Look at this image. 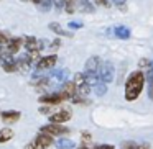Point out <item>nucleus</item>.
Instances as JSON below:
<instances>
[{"label":"nucleus","instance_id":"obj_1","mask_svg":"<svg viewBox=\"0 0 153 149\" xmlns=\"http://www.w3.org/2000/svg\"><path fill=\"white\" fill-rule=\"evenodd\" d=\"M145 79L146 77L142 70H135V72H132L127 77V82H125V100L127 102H135L140 97L143 85H145Z\"/></svg>","mask_w":153,"mask_h":149},{"label":"nucleus","instance_id":"obj_2","mask_svg":"<svg viewBox=\"0 0 153 149\" xmlns=\"http://www.w3.org/2000/svg\"><path fill=\"white\" fill-rule=\"evenodd\" d=\"M51 144H53V138H51V136L45 134V133H38L33 141L28 142L23 149H46V148H50Z\"/></svg>","mask_w":153,"mask_h":149},{"label":"nucleus","instance_id":"obj_3","mask_svg":"<svg viewBox=\"0 0 153 149\" xmlns=\"http://www.w3.org/2000/svg\"><path fill=\"white\" fill-rule=\"evenodd\" d=\"M97 76H99V80L107 84H110L114 80V76H115V67H114L112 62H102L99 66V70H97Z\"/></svg>","mask_w":153,"mask_h":149},{"label":"nucleus","instance_id":"obj_4","mask_svg":"<svg viewBox=\"0 0 153 149\" xmlns=\"http://www.w3.org/2000/svg\"><path fill=\"white\" fill-rule=\"evenodd\" d=\"M46 79H48V85L50 87H59L69 79V70L68 69L54 70V72H51L50 76H46Z\"/></svg>","mask_w":153,"mask_h":149},{"label":"nucleus","instance_id":"obj_5","mask_svg":"<svg viewBox=\"0 0 153 149\" xmlns=\"http://www.w3.org/2000/svg\"><path fill=\"white\" fill-rule=\"evenodd\" d=\"M40 133H45V134L51 136V138H58V136H64L69 133V129L64 128V126H59L56 123H50V125H45L40 128Z\"/></svg>","mask_w":153,"mask_h":149},{"label":"nucleus","instance_id":"obj_6","mask_svg":"<svg viewBox=\"0 0 153 149\" xmlns=\"http://www.w3.org/2000/svg\"><path fill=\"white\" fill-rule=\"evenodd\" d=\"M56 61H58V56L56 54H50V56H43L40 57L36 64V69L38 70H48V69H53L56 66Z\"/></svg>","mask_w":153,"mask_h":149},{"label":"nucleus","instance_id":"obj_7","mask_svg":"<svg viewBox=\"0 0 153 149\" xmlns=\"http://www.w3.org/2000/svg\"><path fill=\"white\" fill-rule=\"evenodd\" d=\"M59 95L63 97V100H71L76 95V84L73 80H66L59 89Z\"/></svg>","mask_w":153,"mask_h":149},{"label":"nucleus","instance_id":"obj_8","mask_svg":"<svg viewBox=\"0 0 153 149\" xmlns=\"http://www.w3.org/2000/svg\"><path fill=\"white\" fill-rule=\"evenodd\" d=\"M63 97L59 95V92H53V93H45V95L40 97V103L43 105H59L63 103Z\"/></svg>","mask_w":153,"mask_h":149},{"label":"nucleus","instance_id":"obj_9","mask_svg":"<svg viewBox=\"0 0 153 149\" xmlns=\"http://www.w3.org/2000/svg\"><path fill=\"white\" fill-rule=\"evenodd\" d=\"M71 112L69 110H59L56 113H51L50 115V123H56V125H61V123H66L71 120Z\"/></svg>","mask_w":153,"mask_h":149},{"label":"nucleus","instance_id":"obj_10","mask_svg":"<svg viewBox=\"0 0 153 149\" xmlns=\"http://www.w3.org/2000/svg\"><path fill=\"white\" fill-rule=\"evenodd\" d=\"M4 46L7 48L12 54H15L23 48V38H8L7 44H4Z\"/></svg>","mask_w":153,"mask_h":149},{"label":"nucleus","instance_id":"obj_11","mask_svg":"<svg viewBox=\"0 0 153 149\" xmlns=\"http://www.w3.org/2000/svg\"><path fill=\"white\" fill-rule=\"evenodd\" d=\"M15 66H17V70H18V72L27 74V72H30L31 64H30V61H28V56H27V54H22V56L18 57L17 61H15Z\"/></svg>","mask_w":153,"mask_h":149},{"label":"nucleus","instance_id":"obj_12","mask_svg":"<svg viewBox=\"0 0 153 149\" xmlns=\"http://www.w3.org/2000/svg\"><path fill=\"white\" fill-rule=\"evenodd\" d=\"M2 120H4L5 123H8V125H12V123H17L18 120H20L22 113L20 112H15V110H8V112H2Z\"/></svg>","mask_w":153,"mask_h":149},{"label":"nucleus","instance_id":"obj_13","mask_svg":"<svg viewBox=\"0 0 153 149\" xmlns=\"http://www.w3.org/2000/svg\"><path fill=\"white\" fill-rule=\"evenodd\" d=\"M99 66H100V59L97 56H92V57H89V59H87L86 67H84V72H94V74H97Z\"/></svg>","mask_w":153,"mask_h":149},{"label":"nucleus","instance_id":"obj_14","mask_svg":"<svg viewBox=\"0 0 153 149\" xmlns=\"http://www.w3.org/2000/svg\"><path fill=\"white\" fill-rule=\"evenodd\" d=\"M23 48L27 51H35V49H38V38H35V36H27V38H23ZM40 51V49H38Z\"/></svg>","mask_w":153,"mask_h":149},{"label":"nucleus","instance_id":"obj_15","mask_svg":"<svg viewBox=\"0 0 153 149\" xmlns=\"http://www.w3.org/2000/svg\"><path fill=\"white\" fill-rule=\"evenodd\" d=\"M114 34H115L119 40H128L132 33H130V30L127 26H115L114 28Z\"/></svg>","mask_w":153,"mask_h":149},{"label":"nucleus","instance_id":"obj_16","mask_svg":"<svg viewBox=\"0 0 153 149\" xmlns=\"http://www.w3.org/2000/svg\"><path fill=\"white\" fill-rule=\"evenodd\" d=\"M74 146H76V142H74L73 139H69V138H59L56 141V148L58 149H73Z\"/></svg>","mask_w":153,"mask_h":149},{"label":"nucleus","instance_id":"obj_17","mask_svg":"<svg viewBox=\"0 0 153 149\" xmlns=\"http://www.w3.org/2000/svg\"><path fill=\"white\" fill-rule=\"evenodd\" d=\"M91 93V87L87 85L86 82H81L76 85V95L77 97H82V98H86L87 95Z\"/></svg>","mask_w":153,"mask_h":149},{"label":"nucleus","instance_id":"obj_18","mask_svg":"<svg viewBox=\"0 0 153 149\" xmlns=\"http://www.w3.org/2000/svg\"><path fill=\"white\" fill-rule=\"evenodd\" d=\"M50 30L54 31L56 34H59V36H73V33H71V31H66L59 23H50Z\"/></svg>","mask_w":153,"mask_h":149},{"label":"nucleus","instance_id":"obj_19","mask_svg":"<svg viewBox=\"0 0 153 149\" xmlns=\"http://www.w3.org/2000/svg\"><path fill=\"white\" fill-rule=\"evenodd\" d=\"M12 138H13V129H10V128H2L0 129V144L8 142Z\"/></svg>","mask_w":153,"mask_h":149},{"label":"nucleus","instance_id":"obj_20","mask_svg":"<svg viewBox=\"0 0 153 149\" xmlns=\"http://www.w3.org/2000/svg\"><path fill=\"white\" fill-rule=\"evenodd\" d=\"M77 5L81 7V12H84V13H92L94 12V5L91 4L89 0H79Z\"/></svg>","mask_w":153,"mask_h":149},{"label":"nucleus","instance_id":"obj_21","mask_svg":"<svg viewBox=\"0 0 153 149\" xmlns=\"http://www.w3.org/2000/svg\"><path fill=\"white\" fill-rule=\"evenodd\" d=\"M77 2L79 0H64V10L68 12V13H74L77 8Z\"/></svg>","mask_w":153,"mask_h":149},{"label":"nucleus","instance_id":"obj_22","mask_svg":"<svg viewBox=\"0 0 153 149\" xmlns=\"http://www.w3.org/2000/svg\"><path fill=\"white\" fill-rule=\"evenodd\" d=\"M92 89H94V92H96V95H99V97H102V95H105V92H107V87H105V84L104 82H97V84H94L92 85Z\"/></svg>","mask_w":153,"mask_h":149},{"label":"nucleus","instance_id":"obj_23","mask_svg":"<svg viewBox=\"0 0 153 149\" xmlns=\"http://www.w3.org/2000/svg\"><path fill=\"white\" fill-rule=\"evenodd\" d=\"M36 5L41 12H50L51 10V0H36Z\"/></svg>","mask_w":153,"mask_h":149},{"label":"nucleus","instance_id":"obj_24","mask_svg":"<svg viewBox=\"0 0 153 149\" xmlns=\"http://www.w3.org/2000/svg\"><path fill=\"white\" fill-rule=\"evenodd\" d=\"M2 67H4V70H7V72H17L15 59H12V61H4V62H2Z\"/></svg>","mask_w":153,"mask_h":149},{"label":"nucleus","instance_id":"obj_25","mask_svg":"<svg viewBox=\"0 0 153 149\" xmlns=\"http://www.w3.org/2000/svg\"><path fill=\"white\" fill-rule=\"evenodd\" d=\"M122 149H140V146L135 144L133 141H125L122 142Z\"/></svg>","mask_w":153,"mask_h":149},{"label":"nucleus","instance_id":"obj_26","mask_svg":"<svg viewBox=\"0 0 153 149\" xmlns=\"http://www.w3.org/2000/svg\"><path fill=\"white\" fill-rule=\"evenodd\" d=\"M51 5H54V8L59 12L64 8V0H51Z\"/></svg>","mask_w":153,"mask_h":149},{"label":"nucleus","instance_id":"obj_27","mask_svg":"<svg viewBox=\"0 0 153 149\" xmlns=\"http://www.w3.org/2000/svg\"><path fill=\"white\" fill-rule=\"evenodd\" d=\"M92 2L99 7H109V0H92Z\"/></svg>","mask_w":153,"mask_h":149},{"label":"nucleus","instance_id":"obj_28","mask_svg":"<svg viewBox=\"0 0 153 149\" xmlns=\"http://www.w3.org/2000/svg\"><path fill=\"white\" fill-rule=\"evenodd\" d=\"M68 26L71 28V30H79V28H82V23H76V21H69V25Z\"/></svg>","mask_w":153,"mask_h":149},{"label":"nucleus","instance_id":"obj_29","mask_svg":"<svg viewBox=\"0 0 153 149\" xmlns=\"http://www.w3.org/2000/svg\"><path fill=\"white\" fill-rule=\"evenodd\" d=\"M7 41H8V36H7L5 33H2V31H0V46L7 44Z\"/></svg>","mask_w":153,"mask_h":149},{"label":"nucleus","instance_id":"obj_30","mask_svg":"<svg viewBox=\"0 0 153 149\" xmlns=\"http://www.w3.org/2000/svg\"><path fill=\"white\" fill-rule=\"evenodd\" d=\"M148 97L153 100V80H148Z\"/></svg>","mask_w":153,"mask_h":149},{"label":"nucleus","instance_id":"obj_31","mask_svg":"<svg viewBox=\"0 0 153 149\" xmlns=\"http://www.w3.org/2000/svg\"><path fill=\"white\" fill-rule=\"evenodd\" d=\"M58 46H61V41L59 40H54V41H51V43H50V46H48V48H51V49H58Z\"/></svg>","mask_w":153,"mask_h":149},{"label":"nucleus","instance_id":"obj_32","mask_svg":"<svg viewBox=\"0 0 153 149\" xmlns=\"http://www.w3.org/2000/svg\"><path fill=\"white\" fill-rule=\"evenodd\" d=\"M81 138H82V141H92V136H91V133L84 131L82 134H81Z\"/></svg>","mask_w":153,"mask_h":149},{"label":"nucleus","instance_id":"obj_33","mask_svg":"<svg viewBox=\"0 0 153 149\" xmlns=\"http://www.w3.org/2000/svg\"><path fill=\"white\" fill-rule=\"evenodd\" d=\"M112 2L117 5V7H120V10H122V8L125 7V2H127V0H112Z\"/></svg>","mask_w":153,"mask_h":149},{"label":"nucleus","instance_id":"obj_34","mask_svg":"<svg viewBox=\"0 0 153 149\" xmlns=\"http://www.w3.org/2000/svg\"><path fill=\"white\" fill-rule=\"evenodd\" d=\"M94 149H115L112 144H100V146H96Z\"/></svg>","mask_w":153,"mask_h":149},{"label":"nucleus","instance_id":"obj_35","mask_svg":"<svg viewBox=\"0 0 153 149\" xmlns=\"http://www.w3.org/2000/svg\"><path fill=\"white\" fill-rule=\"evenodd\" d=\"M40 113H45V115H46V113H51V105L50 106H41Z\"/></svg>","mask_w":153,"mask_h":149},{"label":"nucleus","instance_id":"obj_36","mask_svg":"<svg viewBox=\"0 0 153 149\" xmlns=\"http://www.w3.org/2000/svg\"><path fill=\"white\" fill-rule=\"evenodd\" d=\"M140 66H150V62H146V59H140Z\"/></svg>","mask_w":153,"mask_h":149},{"label":"nucleus","instance_id":"obj_37","mask_svg":"<svg viewBox=\"0 0 153 149\" xmlns=\"http://www.w3.org/2000/svg\"><path fill=\"white\" fill-rule=\"evenodd\" d=\"M140 146V149H150V146L146 144V142H142V144H138Z\"/></svg>","mask_w":153,"mask_h":149},{"label":"nucleus","instance_id":"obj_38","mask_svg":"<svg viewBox=\"0 0 153 149\" xmlns=\"http://www.w3.org/2000/svg\"><path fill=\"white\" fill-rule=\"evenodd\" d=\"M22 2H28V0H22Z\"/></svg>","mask_w":153,"mask_h":149}]
</instances>
